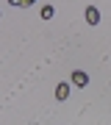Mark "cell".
I'll list each match as a JSON object with an SVG mask.
<instances>
[{"instance_id":"7a4b0ae2","label":"cell","mask_w":111,"mask_h":125,"mask_svg":"<svg viewBox=\"0 0 111 125\" xmlns=\"http://www.w3.org/2000/svg\"><path fill=\"white\" fill-rule=\"evenodd\" d=\"M83 17H86V22H89V25H97V22H100V11L94 9V6H86Z\"/></svg>"},{"instance_id":"5b68a950","label":"cell","mask_w":111,"mask_h":125,"mask_svg":"<svg viewBox=\"0 0 111 125\" xmlns=\"http://www.w3.org/2000/svg\"><path fill=\"white\" fill-rule=\"evenodd\" d=\"M9 6H25V0H9Z\"/></svg>"},{"instance_id":"6da1fadb","label":"cell","mask_w":111,"mask_h":125,"mask_svg":"<svg viewBox=\"0 0 111 125\" xmlns=\"http://www.w3.org/2000/svg\"><path fill=\"white\" fill-rule=\"evenodd\" d=\"M70 81H72V83H75V86H81V89H83V86L89 83V75H86L83 70H75V72H72V75H70Z\"/></svg>"},{"instance_id":"277c9868","label":"cell","mask_w":111,"mask_h":125,"mask_svg":"<svg viewBox=\"0 0 111 125\" xmlns=\"http://www.w3.org/2000/svg\"><path fill=\"white\" fill-rule=\"evenodd\" d=\"M53 14H56V9H53V6H42L39 17H42V20H53Z\"/></svg>"},{"instance_id":"3957f363","label":"cell","mask_w":111,"mask_h":125,"mask_svg":"<svg viewBox=\"0 0 111 125\" xmlns=\"http://www.w3.org/2000/svg\"><path fill=\"white\" fill-rule=\"evenodd\" d=\"M67 97H70V83H67V81H61V83H58L56 86V100H67Z\"/></svg>"},{"instance_id":"8992f818","label":"cell","mask_w":111,"mask_h":125,"mask_svg":"<svg viewBox=\"0 0 111 125\" xmlns=\"http://www.w3.org/2000/svg\"><path fill=\"white\" fill-rule=\"evenodd\" d=\"M31 3H36V0H25V6H31Z\"/></svg>"}]
</instances>
